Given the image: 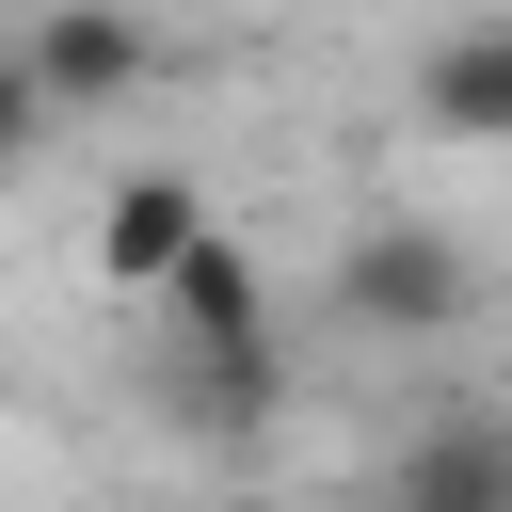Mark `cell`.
Wrapping results in <instances>:
<instances>
[{
    "label": "cell",
    "instance_id": "5",
    "mask_svg": "<svg viewBox=\"0 0 512 512\" xmlns=\"http://www.w3.org/2000/svg\"><path fill=\"white\" fill-rule=\"evenodd\" d=\"M416 128L432 144H512V0L496 16H448L416 48Z\"/></svg>",
    "mask_w": 512,
    "mask_h": 512
},
{
    "label": "cell",
    "instance_id": "2",
    "mask_svg": "<svg viewBox=\"0 0 512 512\" xmlns=\"http://www.w3.org/2000/svg\"><path fill=\"white\" fill-rule=\"evenodd\" d=\"M32 80H48V112H128L144 80H160V16L144 0H32Z\"/></svg>",
    "mask_w": 512,
    "mask_h": 512
},
{
    "label": "cell",
    "instance_id": "4",
    "mask_svg": "<svg viewBox=\"0 0 512 512\" xmlns=\"http://www.w3.org/2000/svg\"><path fill=\"white\" fill-rule=\"evenodd\" d=\"M160 416H176V432H208V448H256V432L288 416V336H272V320H256V336H176Z\"/></svg>",
    "mask_w": 512,
    "mask_h": 512
},
{
    "label": "cell",
    "instance_id": "8",
    "mask_svg": "<svg viewBox=\"0 0 512 512\" xmlns=\"http://www.w3.org/2000/svg\"><path fill=\"white\" fill-rule=\"evenodd\" d=\"M48 128H64V112H48V80H32V48L0 32V176H16V160H32Z\"/></svg>",
    "mask_w": 512,
    "mask_h": 512
},
{
    "label": "cell",
    "instance_id": "1",
    "mask_svg": "<svg viewBox=\"0 0 512 512\" xmlns=\"http://www.w3.org/2000/svg\"><path fill=\"white\" fill-rule=\"evenodd\" d=\"M464 304H480V256H464L448 224L384 208V224H352V240H336V320H352V336H384V352H448V336H464Z\"/></svg>",
    "mask_w": 512,
    "mask_h": 512
},
{
    "label": "cell",
    "instance_id": "3",
    "mask_svg": "<svg viewBox=\"0 0 512 512\" xmlns=\"http://www.w3.org/2000/svg\"><path fill=\"white\" fill-rule=\"evenodd\" d=\"M384 512H512V400H448L384 448Z\"/></svg>",
    "mask_w": 512,
    "mask_h": 512
},
{
    "label": "cell",
    "instance_id": "7",
    "mask_svg": "<svg viewBox=\"0 0 512 512\" xmlns=\"http://www.w3.org/2000/svg\"><path fill=\"white\" fill-rule=\"evenodd\" d=\"M160 320H176V336H256V320H272V272H256V240H240V224H208V240L160 272Z\"/></svg>",
    "mask_w": 512,
    "mask_h": 512
},
{
    "label": "cell",
    "instance_id": "6",
    "mask_svg": "<svg viewBox=\"0 0 512 512\" xmlns=\"http://www.w3.org/2000/svg\"><path fill=\"white\" fill-rule=\"evenodd\" d=\"M192 240H208V192H192V176H160V160H144V176H112V192H96V272H112V288H160Z\"/></svg>",
    "mask_w": 512,
    "mask_h": 512
}]
</instances>
